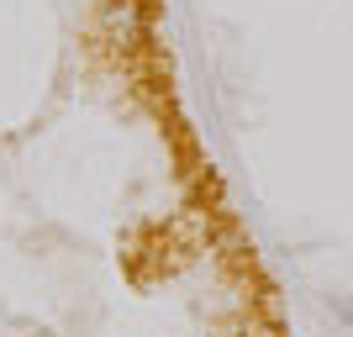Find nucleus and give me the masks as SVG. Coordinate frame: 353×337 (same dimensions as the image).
I'll use <instances>...</instances> for the list:
<instances>
[{"label": "nucleus", "instance_id": "f257e3e1", "mask_svg": "<svg viewBox=\"0 0 353 337\" xmlns=\"http://www.w3.org/2000/svg\"><path fill=\"white\" fill-rule=\"evenodd\" d=\"M101 27H105V37L121 43V48L148 43V11H143V0H111L105 16H101Z\"/></svg>", "mask_w": 353, "mask_h": 337}]
</instances>
